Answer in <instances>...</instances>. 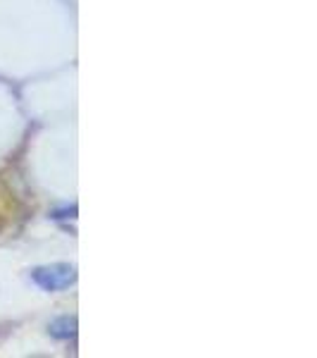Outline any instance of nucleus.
Returning <instances> with one entry per match:
<instances>
[{"label": "nucleus", "instance_id": "obj_2", "mask_svg": "<svg viewBox=\"0 0 317 358\" xmlns=\"http://www.w3.org/2000/svg\"><path fill=\"white\" fill-rule=\"evenodd\" d=\"M48 332H50V337H55V339H74L79 332V322L74 315L55 317V320L48 325Z\"/></svg>", "mask_w": 317, "mask_h": 358}, {"label": "nucleus", "instance_id": "obj_1", "mask_svg": "<svg viewBox=\"0 0 317 358\" xmlns=\"http://www.w3.org/2000/svg\"><path fill=\"white\" fill-rule=\"evenodd\" d=\"M34 285H38L43 292H65L77 282V268L69 263L41 265L31 270Z\"/></svg>", "mask_w": 317, "mask_h": 358}]
</instances>
